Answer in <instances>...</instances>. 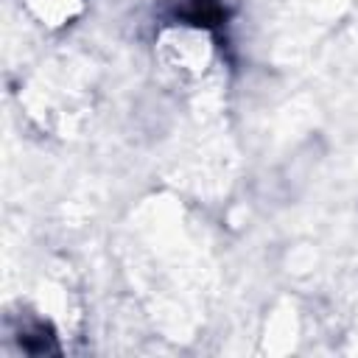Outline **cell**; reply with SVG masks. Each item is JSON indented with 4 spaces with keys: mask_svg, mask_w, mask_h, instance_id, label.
Returning a JSON list of instances; mask_svg holds the SVG:
<instances>
[{
    "mask_svg": "<svg viewBox=\"0 0 358 358\" xmlns=\"http://www.w3.org/2000/svg\"><path fill=\"white\" fill-rule=\"evenodd\" d=\"M157 59L162 70L176 81H199L215 59L213 36L204 25L196 22L168 25L157 36Z\"/></svg>",
    "mask_w": 358,
    "mask_h": 358,
    "instance_id": "6da1fadb",
    "label": "cell"
},
{
    "mask_svg": "<svg viewBox=\"0 0 358 358\" xmlns=\"http://www.w3.org/2000/svg\"><path fill=\"white\" fill-rule=\"evenodd\" d=\"M22 3L28 14L45 28H64L84 11V0H22Z\"/></svg>",
    "mask_w": 358,
    "mask_h": 358,
    "instance_id": "7a4b0ae2",
    "label": "cell"
}]
</instances>
